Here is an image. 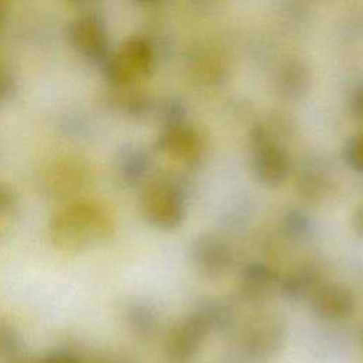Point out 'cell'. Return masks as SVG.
<instances>
[{"label": "cell", "instance_id": "obj_12", "mask_svg": "<svg viewBox=\"0 0 363 363\" xmlns=\"http://www.w3.org/2000/svg\"><path fill=\"white\" fill-rule=\"evenodd\" d=\"M278 282L279 277L272 267L261 261H252L238 272V294L242 301L258 303L278 291Z\"/></svg>", "mask_w": 363, "mask_h": 363}, {"label": "cell", "instance_id": "obj_22", "mask_svg": "<svg viewBox=\"0 0 363 363\" xmlns=\"http://www.w3.org/2000/svg\"><path fill=\"white\" fill-rule=\"evenodd\" d=\"M343 160L353 172L363 174V132H357L346 140Z\"/></svg>", "mask_w": 363, "mask_h": 363}, {"label": "cell", "instance_id": "obj_25", "mask_svg": "<svg viewBox=\"0 0 363 363\" xmlns=\"http://www.w3.org/2000/svg\"><path fill=\"white\" fill-rule=\"evenodd\" d=\"M40 363H82L81 359L68 350H54L45 354Z\"/></svg>", "mask_w": 363, "mask_h": 363}, {"label": "cell", "instance_id": "obj_23", "mask_svg": "<svg viewBox=\"0 0 363 363\" xmlns=\"http://www.w3.org/2000/svg\"><path fill=\"white\" fill-rule=\"evenodd\" d=\"M18 89V78L10 64L0 60V105L14 98Z\"/></svg>", "mask_w": 363, "mask_h": 363}, {"label": "cell", "instance_id": "obj_5", "mask_svg": "<svg viewBox=\"0 0 363 363\" xmlns=\"http://www.w3.org/2000/svg\"><path fill=\"white\" fill-rule=\"evenodd\" d=\"M139 207L143 218L160 230H174L186 217V199L182 187L166 179L153 180L143 187Z\"/></svg>", "mask_w": 363, "mask_h": 363}, {"label": "cell", "instance_id": "obj_19", "mask_svg": "<svg viewBox=\"0 0 363 363\" xmlns=\"http://www.w3.org/2000/svg\"><path fill=\"white\" fill-rule=\"evenodd\" d=\"M207 319L211 332H224L230 329L235 320V309L225 301H206L197 306Z\"/></svg>", "mask_w": 363, "mask_h": 363}, {"label": "cell", "instance_id": "obj_14", "mask_svg": "<svg viewBox=\"0 0 363 363\" xmlns=\"http://www.w3.org/2000/svg\"><path fill=\"white\" fill-rule=\"evenodd\" d=\"M275 88L282 98H303L311 88V72L308 65L298 58L285 60L277 69Z\"/></svg>", "mask_w": 363, "mask_h": 363}, {"label": "cell", "instance_id": "obj_3", "mask_svg": "<svg viewBox=\"0 0 363 363\" xmlns=\"http://www.w3.org/2000/svg\"><path fill=\"white\" fill-rule=\"evenodd\" d=\"M286 339V323L274 312L252 315L241 328L238 346L251 363H265L275 357Z\"/></svg>", "mask_w": 363, "mask_h": 363}, {"label": "cell", "instance_id": "obj_13", "mask_svg": "<svg viewBox=\"0 0 363 363\" xmlns=\"http://www.w3.org/2000/svg\"><path fill=\"white\" fill-rule=\"evenodd\" d=\"M322 282H325L322 267L312 261L303 262L279 278L278 292L286 301L299 302L309 299Z\"/></svg>", "mask_w": 363, "mask_h": 363}, {"label": "cell", "instance_id": "obj_6", "mask_svg": "<svg viewBox=\"0 0 363 363\" xmlns=\"http://www.w3.org/2000/svg\"><path fill=\"white\" fill-rule=\"evenodd\" d=\"M251 169L265 187L281 186L289 172L291 160L279 139L265 125H255L250 132Z\"/></svg>", "mask_w": 363, "mask_h": 363}, {"label": "cell", "instance_id": "obj_18", "mask_svg": "<svg viewBox=\"0 0 363 363\" xmlns=\"http://www.w3.org/2000/svg\"><path fill=\"white\" fill-rule=\"evenodd\" d=\"M112 91H115V95L109 99L111 104L132 118H143L153 109V101L146 94L138 92L133 88Z\"/></svg>", "mask_w": 363, "mask_h": 363}, {"label": "cell", "instance_id": "obj_29", "mask_svg": "<svg viewBox=\"0 0 363 363\" xmlns=\"http://www.w3.org/2000/svg\"><path fill=\"white\" fill-rule=\"evenodd\" d=\"M360 342H362V347H363V332H362V337H360Z\"/></svg>", "mask_w": 363, "mask_h": 363}, {"label": "cell", "instance_id": "obj_4", "mask_svg": "<svg viewBox=\"0 0 363 363\" xmlns=\"http://www.w3.org/2000/svg\"><path fill=\"white\" fill-rule=\"evenodd\" d=\"M64 37L71 48L99 68L112 52L106 18L96 10H84L69 18L64 27Z\"/></svg>", "mask_w": 363, "mask_h": 363}, {"label": "cell", "instance_id": "obj_20", "mask_svg": "<svg viewBox=\"0 0 363 363\" xmlns=\"http://www.w3.org/2000/svg\"><path fill=\"white\" fill-rule=\"evenodd\" d=\"M24 350L21 332L9 320L0 318V357L13 359Z\"/></svg>", "mask_w": 363, "mask_h": 363}, {"label": "cell", "instance_id": "obj_10", "mask_svg": "<svg viewBox=\"0 0 363 363\" xmlns=\"http://www.w3.org/2000/svg\"><path fill=\"white\" fill-rule=\"evenodd\" d=\"M312 313L326 322L349 319L356 311V296L343 282L325 281L308 299Z\"/></svg>", "mask_w": 363, "mask_h": 363}, {"label": "cell", "instance_id": "obj_28", "mask_svg": "<svg viewBox=\"0 0 363 363\" xmlns=\"http://www.w3.org/2000/svg\"><path fill=\"white\" fill-rule=\"evenodd\" d=\"M6 14H7V4L3 0H0V21L6 17Z\"/></svg>", "mask_w": 363, "mask_h": 363}, {"label": "cell", "instance_id": "obj_8", "mask_svg": "<svg viewBox=\"0 0 363 363\" xmlns=\"http://www.w3.org/2000/svg\"><path fill=\"white\" fill-rule=\"evenodd\" d=\"M88 180V167L78 157H61L50 163L41 176L44 194L58 201H72Z\"/></svg>", "mask_w": 363, "mask_h": 363}, {"label": "cell", "instance_id": "obj_11", "mask_svg": "<svg viewBox=\"0 0 363 363\" xmlns=\"http://www.w3.org/2000/svg\"><path fill=\"white\" fill-rule=\"evenodd\" d=\"M156 146L170 157L190 166L199 163L203 153V140L199 132L187 122L162 126Z\"/></svg>", "mask_w": 363, "mask_h": 363}, {"label": "cell", "instance_id": "obj_2", "mask_svg": "<svg viewBox=\"0 0 363 363\" xmlns=\"http://www.w3.org/2000/svg\"><path fill=\"white\" fill-rule=\"evenodd\" d=\"M155 67V47L140 34L126 37L101 67L112 89L133 88Z\"/></svg>", "mask_w": 363, "mask_h": 363}, {"label": "cell", "instance_id": "obj_9", "mask_svg": "<svg viewBox=\"0 0 363 363\" xmlns=\"http://www.w3.org/2000/svg\"><path fill=\"white\" fill-rule=\"evenodd\" d=\"M189 255L197 272L210 279L225 277L234 267L233 247L217 234L197 235Z\"/></svg>", "mask_w": 363, "mask_h": 363}, {"label": "cell", "instance_id": "obj_17", "mask_svg": "<svg viewBox=\"0 0 363 363\" xmlns=\"http://www.w3.org/2000/svg\"><path fill=\"white\" fill-rule=\"evenodd\" d=\"M125 318L132 332L140 337L152 336L159 326V315L156 309L143 301L130 302L126 306Z\"/></svg>", "mask_w": 363, "mask_h": 363}, {"label": "cell", "instance_id": "obj_21", "mask_svg": "<svg viewBox=\"0 0 363 363\" xmlns=\"http://www.w3.org/2000/svg\"><path fill=\"white\" fill-rule=\"evenodd\" d=\"M312 228L313 227L311 218L298 210L286 211L282 218V230L288 237L294 240L308 238L312 233Z\"/></svg>", "mask_w": 363, "mask_h": 363}, {"label": "cell", "instance_id": "obj_7", "mask_svg": "<svg viewBox=\"0 0 363 363\" xmlns=\"http://www.w3.org/2000/svg\"><path fill=\"white\" fill-rule=\"evenodd\" d=\"M211 328L199 308L177 319L166 332L163 350L169 360L186 363L197 356L201 350Z\"/></svg>", "mask_w": 363, "mask_h": 363}, {"label": "cell", "instance_id": "obj_16", "mask_svg": "<svg viewBox=\"0 0 363 363\" xmlns=\"http://www.w3.org/2000/svg\"><path fill=\"white\" fill-rule=\"evenodd\" d=\"M332 186L328 170L318 163L305 166L296 179L298 194L311 203L323 201L332 193Z\"/></svg>", "mask_w": 363, "mask_h": 363}, {"label": "cell", "instance_id": "obj_1", "mask_svg": "<svg viewBox=\"0 0 363 363\" xmlns=\"http://www.w3.org/2000/svg\"><path fill=\"white\" fill-rule=\"evenodd\" d=\"M115 224L99 203L78 199L60 208L48 221L50 242L64 252H81L108 241Z\"/></svg>", "mask_w": 363, "mask_h": 363}, {"label": "cell", "instance_id": "obj_27", "mask_svg": "<svg viewBox=\"0 0 363 363\" xmlns=\"http://www.w3.org/2000/svg\"><path fill=\"white\" fill-rule=\"evenodd\" d=\"M352 225H353V230L360 235L363 237V206H360L354 214H353V218H352Z\"/></svg>", "mask_w": 363, "mask_h": 363}, {"label": "cell", "instance_id": "obj_24", "mask_svg": "<svg viewBox=\"0 0 363 363\" xmlns=\"http://www.w3.org/2000/svg\"><path fill=\"white\" fill-rule=\"evenodd\" d=\"M18 204V194L16 189L0 180V214H6L13 211Z\"/></svg>", "mask_w": 363, "mask_h": 363}, {"label": "cell", "instance_id": "obj_15", "mask_svg": "<svg viewBox=\"0 0 363 363\" xmlns=\"http://www.w3.org/2000/svg\"><path fill=\"white\" fill-rule=\"evenodd\" d=\"M150 156L138 145H122L115 156V167L119 179L129 186L139 184L150 172Z\"/></svg>", "mask_w": 363, "mask_h": 363}, {"label": "cell", "instance_id": "obj_26", "mask_svg": "<svg viewBox=\"0 0 363 363\" xmlns=\"http://www.w3.org/2000/svg\"><path fill=\"white\" fill-rule=\"evenodd\" d=\"M352 109L356 113V116L363 121V84L357 86V89L353 92Z\"/></svg>", "mask_w": 363, "mask_h": 363}]
</instances>
